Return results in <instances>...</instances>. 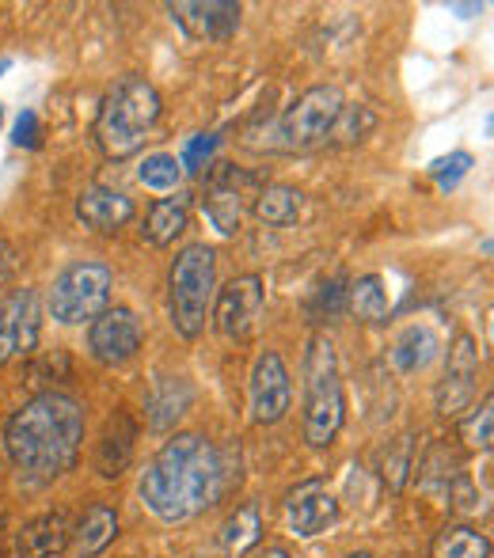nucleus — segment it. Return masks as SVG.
<instances>
[{"label":"nucleus","mask_w":494,"mask_h":558,"mask_svg":"<svg viewBox=\"0 0 494 558\" xmlns=\"http://www.w3.org/2000/svg\"><path fill=\"white\" fill-rule=\"evenodd\" d=\"M248 403L251 418L258 426H274V422L286 418L289 403H293V388H289V368L278 350H263L255 357V365H251Z\"/></svg>","instance_id":"obj_9"},{"label":"nucleus","mask_w":494,"mask_h":558,"mask_svg":"<svg viewBox=\"0 0 494 558\" xmlns=\"http://www.w3.org/2000/svg\"><path fill=\"white\" fill-rule=\"evenodd\" d=\"M12 145L15 148H38L43 145V122H38L35 111H20L12 125Z\"/></svg>","instance_id":"obj_34"},{"label":"nucleus","mask_w":494,"mask_h":558,"mask_svg":"<svg viewBox=\"0 0 494 558\" xmlns=\"http://www.w3.org/2000/svg\"><path fill=\"white\" fill-rule=\"evenodd\" d=\"M232 475L225 452L202 434H176L141 471V501L164 524H179L217 506Z\"/></svg>","instance_id":"obj_1"},{"label":"nucleus","mask_w":494,"mask_h":558,"mask_svg":"<svg viewBox=\"0 0 494 558\" xmlns=\"http://www.w3.org/2000/svg\"><path fill=\"white\" fill-rule=\"evenodd\" d=\"M286 521L297 536L312 539L320 532H327L335 521H339V501L332 498L324 478H309V483L293 486L286 498Z\"/></svg>","instance_id":"obj_14"},{"label":"nucleus","mask_w":494,"mask_h":558,"mask_svg":"<svg viewBox=\"0 0 494 558\" xmlns=\"http://www.w3.org/2000/svg\"><path fill=\"white\" fill-rule=\"evenodd\" d=\"M460 437H465L472 448H483V452H491V441H494V399L487 396L480 407L472 411V418H465V426H460Z\"/></svg>","instance_id":"obj_32"},{"label":"nucleus","mask_w":494,"mask_h":558,"mask_svg":"<svg viewBox=\"0 0 494 558\" xmlns=\"http://www.w3.org/2000/svg\"><path fill=\"white\" fill-rule=\"evenodd\" d=\"M475 376L480 373H445V380L437 384V411L445 418H460L475 399Z\"/></svg>","instance_id":"obj_27"},{"label":"nucleus","mask_w":494,"mask_h":558,"mask_svg":"<svg viewBox=\"0 0 494 558\" xmlns=\"http://www.w3.org/2000/svg\"><path fill=\"white\" fill-rule=\"evenodd\" d=\"M258 536H263V517H258V509L248 501V506H237V513H232L229 521H225L221 547L232 558H240V555H248L251 547L258 544Z\"/></svg>","instance_id":"obj_24"},{"label":"nucleus","mask_w":494,"mask_h":558,"mask_svg":"<svg viewBox=\"0 0 494 558\" xmlns=\"http://www.w3.org/2000/svg\"><path fill=\"white\" fill-rule=\"evenodd\" d=\"M480 8H483V4H453V12H460V15H465V20H468V15L480 12Z\"/></svg>","instance_id":"obj_37"},{"label":"nucleus","mask_w":494,"mask_h":558,"mask_svg":"<svg viewBox=\"0 0 494 558\" xmlns=\"http://www.w3.org/2000/svg\"><path fill=\"white\" fill-rule=\"evenodd\" d=\"M84 445V411L73 396L43 391L27 399L4 426L8 460L15 463L31 483H50V478L73 471Z\"/></svg>","instance_id":"obj_2"},{"label":"nucleus","mask_w":494,"mask_h":558,"mask_svg":"<svg viewBox=\"0 0 494 558\" xmlns=\"http://www.w3.org/2000/svg\"><path fill=\"white\" fill-rule=\"evenodd\" d=\"M8 65H12V61H8V58H4V61H0V73H8Z\"/></svg>","instance_id":"obj_38"},{"label":"nucleus","mask_w":494,"mask_h":558,"mask_svg":"<svg viewBox=\"0 0 494 558\" xmlns=\"http://www.w3.org/2000/svg\"><path fill=\"white\" fill-rule=\"evenodd\" d=\"M347 312L362 324H384L391 312L388 289H384L381 274H362L358 281H350L347 289Z\"/></svg>","instance_id":"obj_22"},{"label":"nucleus","mask_w":494,"mask_h":558,"mask_svg":"<svg viewBox=\"0 0 494 558\" xmlns=\"http://www.w3.org/2000/svg\"><path fill=\"white\" fill-rule=\"evenodd\" d=\"M217 145H221V137L217 133H198V137H191L183 145V160H179V168L183 171H206L209 160H214Z\"/></svg>","instance_id":"obj_33"},{"label":"nucleus","mask_w":494,"mask_h":558,"mask_svg":"<svg viewBox=\"0 0 494 558\" xmlns=\"http://www.w3.org/2000/svg\"><path fill=\"white\" fill-rule=\"evenodd\" d=\"M214 327L229 342H244L255 331L258 316H263V278L258 274H240L232 278L221 293L214 296Z\"/></svg>","instance_id":"obj_8"},{"label":"nucleus","mask_w":494,"mask_h":558,"mask_svg":"<svg viewBox=\"0 0 494 558\" xmlns=\"http://www.w3.org/2000/svg\"><path fill=\"white\" fill-rule=\"evenodd\" d=\"M38 327H43V301H38V289H15V293L0 304V365L12 357L35 353Z\"/></svg>","instance_id":"obj_10"},{"label":"nucleus","mask_w":494,"mask_h":558,"mask_svg":"<svg viewBox=\"0 0 494 558\" xmlns=\"http://www.w3.org/2000/svg\"><path fill=\"white\" fill-rule=\"evenodd\" d=\"M414 468V437H396L388 448L381 452V478L388 490H403L407 486V475Z\"/></svg>","instance_id":"obj_30"},{"label":"nucleus","mask_w":494,"mask_h":558,"mask_svg":"<svg viewBox=\"0 0 494 558\" xmlns=\"http://www.w3.org/2000/svg\"><path fill=\"white\" fill-rule=\"evenodd\" d=\"M15 266V251H12V243L8 240H0V278H4L8 270Z\"/></svg>","instance_id":"obj_35"},{"label":"nucleus","mask_w":494,"mask_h":558,"mask_svg":"<svg viewBox=\"0 0 494 558\" xmlns=\"http://www.w3.org/2000/svg\"><path fill=\"white\" fill-rule=\"evenodd\" d=\"M347 558H373V555H365V551H358V555H347Z\"/></svg>","instance_id":"obj_39"},{"label":"nucleus","mask_w":494,"mask_h":558,"mask_svg":"<svg viewBox=\"0 0 494 558\" xmlns=\"http://www.w3.org/2000/svg\"><path fill=\"white\" fill-rule=\"evenodd\" d=\"M137 179H141V186H148V191L176 194L179 183H183V168H179V160L171 153H153L141 160Z\"/></svg>","instance_id":"obj_28"},{"label":"nucleus","mask_w":494,"mask_h":558,"mask_svg":"<svg viewBox=\"0 0 494 558\" xmlns=\"http://www.w3.org/2000/svg\"><path fill=\"white\" fill-rule=\"evenodd\" d=\"M347 422V396H342L339 357L327 335H316L304 353V441L312 448L335 445Z\"/></svg>","instance_id":"obj_4"},{"label":"nucleus","mask_w":494,"mask_h":558,"mask_svg":"<svg viewBox=\"0 0 494 558\" xmlns=\"http://www.w3.org/2000/svg\"><path fill=\"white\" fill-rule=\"evenodd\" d=\"M186 225H191V194L176 191L171 198L153 202L141 232H145V240L153 243V247H171V243L186 232Z\"/></svg>","instance_id":"obj_18"},{"label":"nucleus","mask_w":494,"mask_h":558,"mask_svg":"<svg viewBox=\"0 0 494 558\" xmlns=\"http://www.w3.org/2000/svg\"><path fill=\"white\" fill-rule=\"evenodd\" d=\"M434 558H491V539L468 524H453L437 536Z\"/></svg>","instance_id":"obj_25"},{"label":"nucleus","mask_w":494,"mask_h":558,"mask_svg":"<svg viewBox=\"0 0 494 558\" xmlns=\"http://www.w3.org/2000/svg\"><path fill=\"white\" fill-rule=\"evenodd\" d=\"M191 399H194V391L183 376H160V380L153 384V391H148V426L160 429V434L171 429L191 411Z\"/></svg>","instance_id":"obj_20"},{"label":"nucleus","mask_w":494,"mask_h":558,"mask_svg":"<svg viewBox=\"0 0 494 558\" xmlns=\"http://www.w3.org/2000/svg\"><path fill=\"white\" fill-rule=\"evenodd\" d=\"M437 350H442V338L434 335V327L411 324L391 342V365H396L399 373H419V368H426L430 361L437 357Z\"/></svg>","instance_id":"obj_21"},{"label":"nucleus","mask_w":494,"mask_h":558,"mask_svg":"<svg viewBox=\"0 0 494 558\" xmlns=\"http://www.w3.org/2000/svg\"><path fill=\"white\" fill-rule=\"evenodd\" d=\"M376 130V114L370 111L365 104H342L339 118H335L332 125V137L335 145H358V141H365L370 133Z\"/></svg>","instance_id":"obj_29"},{"label":"nucleus","mask_w":494,"mask_h":558,"mask_svg":"<svg viewBox=\"0 0 494 558\" xmlns=\"http://www.w3.org/2000/svg\"><path fill=\"white\" fill-rule=\"evenodd\" d=\"M141 342H145V331L130 308H107L88 327V350L99 365H125L137 357Z\"/></svg>","instance_id":"obj_11"},{"label":"nucleus","mask_w":494,"mask_h":558,"mask_svg":"<svg viewBox=\"0 0 494 558\" xmlns=\"http://www.w3.org/2000/svg\"><path fill=\"white\" fill-rule=\"evenodd\" d=\"M0 125H4V107H0Z\"/></svg>","instance_id":"obj_40"},{"label":"nucleus","mask_w":494,"mask_h":558,"mask_svg":"<svg viewBox=\"0 0 494 558\" xmlns=\"http://www.w3.org/2000/svg\"><path fill=\"white\" fill-rule=\"evenodd\" d=\"M115 536H119V513H115L111 506H104V501H96V506L84 509V517L76 521V529H73L76 558L104 555L107 547L115 544Z\"/></svg>","instance_id":"obj_19"},{"label":"nucleus","mask_w":494,"mask_h":558,"mask_svg":"<svg viewBox=\"0 0 494 558\" xmlns=\"http://www.w3.org/2000/svg\"><path fill=\"white\" fill-rule=\"evenodd\" d=\"M133 448H137V422L130 411H115L96 441V471L104 478H119L130 468Z\"/></svg>","instance_id":"obj_16"},{"label":"nucleus","mask_w":494,"mask_h":558,"mask_svg":"<svg viewBox=\"0 0 494 558\" xmlns=\"http://www.w3.org/2000/svg\"><path fill=\"white\" fill-rule=\"evenodd\" d=\"M342 111V92L335 84H312L309 92L289 104V111L274 125V148L286 153H312V148L327 145L332 125Z\"/></svg>","instance_id":"obj_7"},{"label":"nucleus","mask_w":494,"mask_h":558,"mask_svg":"<svg viewBox=\"0 0 494 558\" xmlns=\"http://www.w3.org/2000/svg\"><path fill=\"white\" fill-rule=\"evenodd\" d=\"M301 209H304V194L297 191V186H286V183L263 186V191H258V198H255V217L263 225H270V228L297 225Z\"/></svg>","instance_id":"obj_23"},{"label":"nucleus","mask_w":494,"mask_h":558,"mask_svg":"<svg viewBox=\"0 0 494 558\" xmlns=\"http://www.w3.org/2000/svg\"><path fill=\"white\" fill-rule=\"evenodd\" d=\"M472 156H468V153H449V156H437V160L434 163H430V179H434V183H437V191H445V194H449V191H457V186H460V179H465L468 175V171H472Z\"/></svg>","instance_id":"obj_31"},{"label":"nucleus","mask_w":494,"mask_h":558,"mask_svg":"<svg viewBox=\"0 0 494 558\" xmlns=\"http://www.w3.org/2000/svg\"><path fill=\"white\" fill-rule=\"evenodd\" d=\"M156 122H160V92L145 76H122L99 107L96 141L107 160H130L145 148Z\"/></svg>","instance_id":"obj_3"},{"label":"nucleus","mask_w":494,"mask_h":558,"mask_svg":"<svg viewBox=\"0 0 494 558\" xmlns=\"http://www.w3.org/2000/svg\"><path fill=\"white\" fill-rule=\"evenodd\" d=\"M347 289H350V281L342 278V274H332L327 281H320L309 296L312 324H332V319H339L342 312H347Z\"/></svg>","instance_id":"obj_26"},{"label":"nucleus","mask_w":494,"mask_h":558,"mask_svg":"<svg viewBox=\"0 0 494 558\" xmlns=\"http://www.w3.org/2000/svg\"><path fill=\"white\" fill-rule=\"evenodd\" d=\"M168 15L194 43H225L240 27L237 0H179L168 4Z\"/></svg>","instance_id":"obj_13"},{"label":"nucleus","mask_w":494,"mask_h":558,"mask_svg":"<svg viewBox=\"0 0 494 558\" xmlns=\"http://www.w3.org/2000/svg\"><path fill=\"white\" fill-rule=\"evenodd\" d=\"M73 539V529H69V513L65 509H53V513H43L35 521H27L15 536V551L20 558H58Z\"/></svg>","instance_id":"obj_17"},{"label":"nucleus","mask_w":494,"mask_h":558,"mask_svg":"<svg viewBox=\"0 0 494 558\" xmlns=\"http://www.w3.org/2000/svg\"><path fill=\"white\" fill-rule=\"evenodd\" d=\"M255 558H289V551L281 544H274V547H266V551H258Z\"/></svg>","instance_id":"obj_36"},{"label":"nucleus","mask_w":494,"mask_h":558,"mask_svg":"<svg viewBox=\"0 0 494 558\" xmlns=\"http://www.w3.org/2000/svg\"><path fill=\"white\" fill-rule=\"evenodd\" d=\"M255 179L248 171L232 168V163H221L214 168L206 183V198H202V209H206V221L217 228V235H237L240 221H244V186H251Z\"/></svg>","instance_id":"obj_12"},{"label":"nucleus","mask_w":494,"mask_h":558,"mask_svg":"<svg viewBox=\"0 0 494 558\" xmlns=\"http://www.w3.org/2000/svg\"><path fill=\"white\" fill-rule=\"evenodd\" d=\"M111 289H115L111 266L96 263V258H81V263L65 266V270L53 278L50 293H46V308L65 327L92 324V319L104 316L107 304H111Z\"/></svg>","instance_id":"obj_6"},{"label":"nucleus","mask_w":494,"mask_h":558,"mask_svg":"<svg viewBox=\"0 0 494 558\" xmlns=\"http://www.w3.org/2000/svg\"><path fill=\"white\" fill-rule=\"evenodd\" d=\"M76 221L92 232H119L133 221V202L115 186H84L76 198Z\"/></svg>","instance_id":"obj_15"},{"label":"nucleus","mask_w":494,"mask_h":558,"mask_svg":"<svg viewBox=\"0 0 494 558\" xmlns=\"http://www.w3.org/2000/svg\"><path fill=\"white\" fill-rule=\"evenodd\" d=\"M217 296V255L206 243H186L171 263L168 278V308L171 327L183 338H198L214 312Z\"/></svg>","instance_id":"obj_5"}]
</instances>
